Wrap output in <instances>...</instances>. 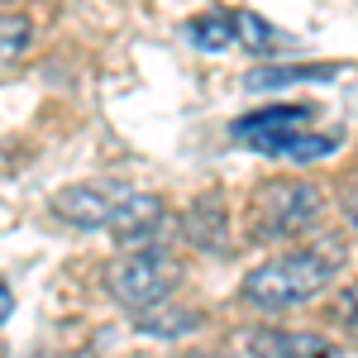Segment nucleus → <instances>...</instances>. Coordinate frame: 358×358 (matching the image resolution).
I'll use <instances>...</instances> for the list:
<instances>
[{
	"mask_svg": "<svg viewBox=\"0 0 358 358\" xmlns=\"http://www.w3.org/2000/svg\"><path fill=\"white\" fill-rule=\"evenodd\" d=\"M10 310H15V296H10V287H5V282H0V325H5V320H10Z\"/></svg>",
	"mask_w": 358,
	"mask_h": 358,
	"instance_id": "dca6fc26",
	"label": "nucleus"
},
{
	"mask_svg": "<svg viewBox=\"0 0 358 358\" xmlns=\"http://www.w3.org/2000/svg\"><path fill=\"white\" fill-rule=\"evenodd\" d=\"M310 77H334V67H263L248 77V91H268V86H287V82H310Z\"/></svg>",
	"mask_w": 358,
	"mask_h": 358,
	"instance_id": "9b49d317",
	"label": "nucleus"
},
{
	"mask_svg": "<svg viewBox=\"0 0 358 358\" xmlns=\"http://www.w3.org/2000/svg\"><path fill=\"white\" fill-rule=\"evenodd\" d=\"M334 273H339V244L296 248V253H282L244 277V301L263 306V310H292V306L320 296Z\"/></svg>",
	"mask_w": 358,
	"mask_h": 358,
	"instance_id": "f257e3e1",
	"label": "nucleus"
},
{
	"mask_svg": "<svg viewBox=\"0 0 358 358\" xmlns=\"http://www.w3.org/2000/svg\"><path fill=\"white\" fill-rule=\"evenodd\" d=\"M192 43H196V48H206V53L239 43V34H234V15H229V20H224V15H201V20H192Z\"/></svg>",
	"mask_w": 358,
	"mask_h": 358,
	"instance_id": "1a4fd4ad",
	"label": "nucleus"
},
{
	"mask_svg": "<svg viewBox=\"0 0 358 358\" xmlns=\"http://www.w3.org/2000/svg\"><path fill=\"white\" fill-rule=\"evenodd\" d=\"M253 354L258 358H339L330 339L320 334H296V330H258L253 334Z\"/></svg>",
	"mask_w": 358,
	"mask_h": 358,
	"instance_id": "0eeeda50",
	"label": "nucleus"
},
{
	"mask_svg": "<svg viewBox=\"0 0 358 358\" xmlns=\"http://www.w3.org/2000/svg\"><path fill=\"white\" fill-rule=\"evenodd\" d=\"M234 138L277 153V158H325L339 148V134H310V106H273V110H253L234 124Z\"/></svg>",
	"mask_w": 358,
	"mask_h": 358,
	"instance_id": "f03ea898",
	"label": "nucleus"
},
{
	"mask_svg": "<svg viewBox=\"0 0 358 358\" xmlns=\"http://www.w3.org/2000/svg\"><path fill=\"white\" fill-rule=\"evenodd\" d=\"M172 287H177V268L167 263L163 253H153V248H134L124 263H115L110 268V296L120 306H129V310H148V306H158L172 296Z\"/></svg>",
	"mask_w": 358,
	"mask_h": 358,
	"instance_id": "20e7f679",
	"label": "nucleus"
},
{
	"mask_svg": "<svg viewBox=\"0 0 358 358\" xmlns=\"http://www.w3.org/2000/svg\"><path fill=\"white\" fill-rule=\"evenodd\" d=\"M192 239L206 248H220V229H224V215H220V201L215 196H206L201 206H192Z\"/></svg>",
	"mask_w": 358,
	"mask_h": 358,
	"instance_id": "9d476101",
	"label": "nucleus"
},
{
	"mask_svg": "<svg viewBox=\"0 0 358 358\" xmlns=\"http://www.w3.org/2000/svg\"><path fill=\"white\" fill-rule=\"evenodd\" d=\"M234 34H239V43L253 48V53H263V48H273V43H277L273 24H263V20H258V15H248V10L234 15Z\"/></svg>",
	"mask_w": 358,
	"mask_h": 358,
	"instance_id": "ddd939ff",
	"label": "nucleus"
},
{
	"mask_svg": "<svg viewBox=\"0 0 358 358\" xmlns=\"http://www.w3.org/2000/svg\"><path fill=\"white\" fill-rule=\"evenodd\" d=\"M253 234L258 239H292V234H306L315 215H320V192L310 182H277L258 196L253 206Z\"/></svg>",
	"mask_w": 358,
	"mask_h": 358,
	"instance_id": "7ed1b4c3",
	"label": "nucleus"
},
{
	"mask_svg": "<svg viewBox=\"0 0 358 358\" xmlns=\"http://www.w3.org/2000/svg\"><path fill=\"white\" fill-rule=\"evenodd\" d=\"M339 315H344V320H349V325L358 330V287H349V292H344V301H339Z\"/></svg>",
	"mask_w": 358,
	"mask_h": 358,
	"instance_id": "4468645a",
	"label": "nucleus"
},
{
	"mask_svg": "<svg viewBox=\"0 0 358 358\" xmlns=\"http://www.w3.org/2000/svg\"><path fill=\"white\" fill-rule=\"evenodd\" d=\"M124 196H110L106 187H67V192L53 196V210L67 224H82V229H96V224H110L115 206Z\"/></svg>",
	"mask_w": 358,
	"mask_h": 358,
	"instance_id": "423d86ee",
	"label": "nucleus"
},
{
	"mask_svg": "<svg viewBox=\"0 0 358 358\" xmlns=\"http://www.w3.org/2000/svg\"><path fill=\"white\" fill-rule=\"evenodd\" d=\"M24 48H29V20L24 15H5L0 20V67L15 62Z\"/></svg>",
	"mask_w": 358,
	"mask_h": 358,
	"instance_id": "f8f14e48",
	"label": "nucleus"
},
{
	"mask_svg": "<svg viewBox=\"0 0 358 358\" xmlns=\"http://www.w3.org/2000/svg\"><path fill=\"white\" fill-rule=\"evenodd\" d=\"M344 220H349V224L358 229V182L349 187V192H344Z\"/></svg>",
	"mask_w": 358,
	"mask_h": 358,
	"instance_id": "2eb2a0df",
	"label": "nucleus"
},
{
	"mask_svg": "<svg viewBox=\"0 0 358 358\" xmlns=\"http://www.w3.org/2000/svg\"><path fill=\"white\" fill-rule=\"evenodd\" d=\"M158 229H163V201L158 196L134 192V196H124L110 215V234L120 248H148L158 239Z\"/></svg>",
	"mask_w": 358,
	"mask_h": 358,
	"instance_id": "39448f33",
	"label": "nucleus"
},
{
	"mask_svg": "<svg viewBox=\"0 0 358 358\" xmlns=\"http://www.w3.org/2000/svg\"><path fill=\"white\" fill-rule=\"evenodd\" d=\"M138 330L143 334H187L196 330V315L192 310H172L167 301L148 306V310H138Z\"/></svg>",
	"mask_w": 358,
	"mask_h": 358,
	"instance_id": "6e6552de",
	"label": "nucleus"
}]
</instances>
